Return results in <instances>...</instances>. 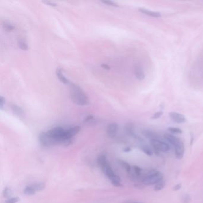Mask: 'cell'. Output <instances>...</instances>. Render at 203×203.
<instances>
[{
    "label": "cell",
    "mask_w": 203,
    "mask_h": 203,
    "mask_svg": "<svg viewBox=\"0 0 203 203\" xmlns=\"http://www.w3.org/2000/svg\"><path fill=\"white\" fill-rule=\"evenodd\" d=\"M98 163L113 185L116 187H121L123 186L120 177L115 174L106 155H100L98 159Z\"/></svg>",
    "instance_id": "cell-1"
},
{
    "label": "cell",
    "mask_w": 203,
    "mask_h": 203,
    "mask_svg": "<svg viewBox=\"0 0 203 203\" xmlns=\"http://www.w3.org/2000/svg\"><path fill=\"white\" fill-rule=\"evenodd\" d=\"M70 97L75 104L82 106L89 104L88 97L81 87L72 83H70Z\"/></svg>",
    "instance_id": "cell-2"
},
{
    "label": "cell",
    "mask_w": 203,
    "mask_h": 203,
    "mask_svg": "<svg viewBox=\"0 0 203 203\" xmlns=\"http://www.w3.org/2000/svg\"><path fill=\"white\" fill-rule=\"evenodd\" d=\"M164 138L174 147L176 157L179 160L182 159L185 150L184 144L182 140L179 138L169 134H165L164 135Z\"/></svg>",
    "instance_id": "cell-3"
},
{
    "label": "cell",
    "mask_w": 203,
    "mask_h": 203,
    "mask_svg": "<svg viewBox=\"0 0 203 203\" xmlns=\"http://www.w3.org/2000/svg\"><path fill=\"white\" fill-rule=\"evenodd\" d=\"M163 179V175L161 172L154 169L150 170L148 175L144 177L142 183L145 186H151L155 185Z\"/></svg>",
    "instance_id": "cell-4"
},
{
    "label": "cell",
    "mask_w": 203,
    "mask_h": 203,
    "mask_svg": "<svg viewBox=\"0 0 203 203\" xmlns=\"http://www.w3.org/2000/svg\"><path fill=\"white\" fill-rule=\"evenodd\" d=\"M150 144L154 151L167 153L170 150V147L168 144L160 139L151 140H150Z\"/></svg>",
    "instance_id": "cell-5"
},
{
    "label": "cell",
    "mask_w": 203,
    "mask_h": 203,
    "mask_svg": "<svg viewBox=\"0 0 203 203\" xmlns=\"http://www.w3.org/2000/svg\"><path fill=\"white\" fill-rule=\"evenodd\" d=\"M39 140L41 144L45 147H50L56 145L54 140L47 135L46 132L40 133L39 135Z\"/></svg>",
    "instance_id": "cell-6"
},
{
    "label": "cell",
    "mask_w": 203,
    "mask_h": 203,
    "mask_svg": "<svg viewBox=\"0 0 203 203\" xmlns=\"http://www.w3.org/2000/svg\"><path fill=\"white\" fill-rule=\"evenodd\" d=\"M118 130V124L116 123H112L108 125L107 128V134L108 136L113 138L116 136Z\"/></svg>",
    "instance_id": "cell-7"
},
{
    "label": "cell",
    "mask_w": 203,
    "mask_h": 203,
    "mask_svg": "<svg viewBox=\"0 0 203 203\" xmlns=\"http://www.w3.org/2000/svg\"><path fill=\"white\" fill-rule=\"evenodd\" d=\"M170 118L173 122L177 123H184L186 122L185 117L181 113L177 112H171L170 113Z\"/></svg>",
    "instance_id": "cell-8"
},
{
    "label": "cell",
    "mask_w": 203,
    "mask_h": 203,
    "mask_svg": "<svg viewBox=\"0 0 203 203\" xmlns=\"http://www.w3.org/2000/svg\"><path fill=\"white\" fill-rule=\"evenodd\" d=\"M81 128L78 126L69 128L66 129V135L68 139L71 140L72 138L79 133Z\"/></svg>",
    "instance_id": "cell-9"
},
{
    "label": "cell",
    "mask_w": 203,
    "mask_h": 203,
    "mask_svg": "<svg viewBox=\"0 0 203 203\" xmlns=\"http://www.w3.org/2000/svg\"><path fill=\"white\" fill-rule=\"evenodd\" d=\"M56 75H57V77L58 78V79L62 83H63L64 84H66V85H70V81L67 79V78L63 75V71H62V70H61V68L58 67V68H57L56 69Z\"/></svg>",
    "instance_id": "cell-10"
},
{
    "label": "cell",
    "mask_w": 203,
    "mask_h": 203,
    "mask_svg": "<svg viewBox=\"0 0 203 203\" xmlns=\"http://www.w3.org/2000/svg\"><path fill=\"white\" fill-rule=\"evenodd\" d=\"M143 135L147 139H150V140H154V139H159V137L157 135V134L154 133V132L148 130H144L142 132Z\"/></svg>",
    "instance_id": "cell-11"
},
{
    "label": "cell",
    "mask_w": 203,
    "mask_h": 203,
    "mask_svg": "<svg viewBox=\"0 0 203 203\" xmlns=\"http://www.w3.org/2000/svg\"><path fill=\"white\" fill-rule=\"evenodd\" d=\"M139 11L141 12L142 13L149 15V16H151L153 17H159L161 16L160 13H158V12H155V11H152L150 10H148L147 9H139Z\"/></svg>",
    "instance_id": "cell-12"
},
{
    "label": "cell",
    "mask_w": 203,
    "mask_h": 203,
    "mask_svg": "<svg viewBox=\"0 0 203 203\" xmlns=\"http://www.w3.org/2000/svg\"><path fill=\"white\" fill-rule=\"evenodd\" d=\"M135 75L138 79L142 81L145 78V74L142 68L139 66H136L135 68Z\"/></svg>",
    "instance_id": "cell-13"
},
{
    "label": "cell",
    "mask_w": 203,
    "mask_h": 203,
    "mask_svg": "<svg viewBox=\"0 0 203 203\" xmlns=\"http://www.w3.org/2000/svg\"><path fill=\"white\" fill-rule=\"evenodd\" d=\"M140 150L148 156H152L153 155V150L147 144H143L140 145Z\"/></svg>",
    "instance_id": "cell-14"
},
{
    "label": "cell",
    "mask_w": 203,
    "mask_h": 203,
    "mask_svg": "<svg viewBox=\"0 0 203 203\" xmlns=\"http://www.w3.org/2000/svg\"><path fill=\"white\" fill-rule=\"evenodd\" d=\"M30 186L32 187L36 192H38L44 190L45 188V184L44 182H38L30 185Z\"/></svg>",
    "instance_id": "cell-15"
},
{
    "label": "cell",
    "mask_w": 203,
    "mask_h": 203,
    "mask_svg": "<svg viewBox=\"0 0 203 203\" xmlns=\"http://www.w3.org/2000/svg\"><path fill=\"white\" fill-rule=\"evenodd\" d=\"M119 165L125 170L128 173H129L130 171H132V167L130 166V165L128 163H127L126 161L122 160H119Z\"/></svg>",
    "instance_id": "cell-16"
},
{
    "label": "cell",
    "mask_w": 203,
    "mask_h": 203,
    "mask_svg": "<svg viewBox=\"0 0 203 203\" xmlns=\"http://www.w3.org/2000/svg\"><path fill=\"white\" fill-rule=\"evenodd\" d=\"M23 193L26 195V196H33V195L35 194L36 191L30 185L25 187L24 190H23Z\"/></svg>",
    "instance_id": "cell-17"
},
{
    "label": "cell",
    "mask_w": 203,
    "mask_h": 203,
    "mask_svg": "<svg viewBox=\"0 0 203 203\" xmlns=\"http://www.w3.org/2000/svg\"><path fill=\"white\" fill-rule=\"evenodd\" d=\"M165 185H166V182L163 179L162 181L159 182L157 184L154 185V190L155 191H160L162 190L164 188H165Z\"/></svg>",
    "instance_id": "cell-18"
},
{
    "label": "cell",
    "mask_w": 203,
    "mask_h": 203,
    "mask_svg": "<svg viewBox=\"0 0 203 203\" xmlns=\"http://www.w3.org/2000/svg\"><path fill=\"white\" fill-rule=\"evenodd\" d=\"M11 109H12V110L13 112L19 116H21L23 114V110H22V109L19 107L18 106H17L16 104H12L11 105Z\"/></svg>",
    "instance_id": "cell-19"
},
{
    "label": "cell",
    "mask_w": 203,
    "mask_h": 203,
    "mask_svg": "<svg viewBox=\"0 0 203 203\" xmlns=\"http://www.w3.org/2000/svg\"><path fill=\"white\" fill-rule=\"evenodd\" d=\"M3 196L4 198H8L9 199L10 198H11V196H12V191L11 190L10 188H9V187H5L4 188L3 192Z\"/></svg>",
    "instance_id": "cell-20"
},
{
    "label": "cell",
    "mask_w": 203,
    "mask_h": 203,
    "mask_svg": "<svg viewBox=\"0 0 203 203\" xmlns=\"http://www.w3.org/2000/svg\"><path fill=\"white\" fill-rule=\"evenodd\" d=\"M18 45H19V47L22 50L26 51L28 49V46L26 42L23 40H20L18 41Z\"/></svg>",
    "instance_id": "cell-21"
},
{
    "label": "cell",
    "mask_w": 203,
    "mask_h": 203,
    "mask_svg": "<svg viewBox=\"0 0 203 203\" xmlns=\"http://www.w3.org/2000/svg\"><path fill=\"white\" fill-rule=\"evenodd\" d=\"M3 27L7 32H11L14 29V26L9 22H5L3 24Z\"/></svg>",
    "instance_id": "cell-22"
},
{
    "label": "cell",
    "mask_w": 203,
    "mask_h": 203,
    "mask_svg": "<svg viewBox=\"0 0 203 203\" xmlns=\"http://www.w3.org/2000/svg\"><path fill=\"white\" fill-rule=\"evenodd\" d=\"M168 130L173 134H181L182 133V130L178 128H173L170 127L168 128Z\"/></svg>",
    "instance_id": "cell-23"
},
{
    "label": "cell",
    "mask_w": 203,
    "mask_h": 203,
    "mask_svg": "<svg viewBox=\"0 0 203 203\" xmlns=\"http://www.w3.org/2000/svg\"><path fill=\"white\" fill-rule=\"evenodd\" d=\"M181 200L182 203H190L191 202V197L190 196V195L185 194L184 195H183L182 198H181Z\"/></svg>",
    "instance_id": "cell-24"
},
{
    "label": "cell",
    "mask_w": 203,
    "mask_h": 203,
    "mask_svg": "<svg viewBox=\"0 0 203 203\" xmlns=\"http://www.w3.org/2000/svg\"><path fill=\"white\" fill-rule=\"evenodd\" d=\"M20 201V198L19 197H11L9 199H8L6 201L5 203H17Z\"/></svg>",
    "instance_id": "cell-25"
},
{
    "label": "cell",
    "mask_w": 203,
    "mask_h": 203,
    "mask_svg": "<svg viewBox=\"0 0 203 203\" xmlns=\"http://www.w3.org/2000/svg\"><path fill=\"white\" fill-rule=\"evenodd\" d=\"M102 3L104 4H106L107 5H110V6H113V7H118L119 6L118 4H116V3H114L111 1H103Z\"/></svg>",
    "instance_id": "cell-26"
},
{
    "label": "cell",
    "mask_w": 203,
    "mask_h": 203,
    "mask_svg": "<svg viewBox=\"0 0 203 203\" xmlns=\"http://www.w3.org/2000/svg\"><path fill=\"white\" fill-rule=\"evenodd\" d=\"M163 114V112L161 111L160 112H158L157 113H155V114H153V116L151 117V119H159V118L161 116V115Z\"/></svg>",
    "instance_id": "cell-27"
},
{
    "label": "cell",
    "mask_w": 203,
    "mask_h": 203,
    "mask_svg": "<svg viewBox=\"0 0 203 203\" xmlns=\"http://www.w3.org/2000/svg\"><path fill=\"white\" fill-rule=\"evenodd\" d=\"M5 104V98L3 96H1V98H0V107H1V109L3 108V107L4 106Z\"/></svg>",
    "instance_id": "cell-28"
},
{
    "label": "cell",
    "mask_w": 203,
    "mask_h": 203,
    "mask_svg": "<svg viewBox=\"0 0 203 203\" xmlns=\"http://www.w3.org/2000/svg\"><path fill=\"white\" fill-rule=\"evenodd\" d=\"M181 188H182V184H181V183L177 184L173 188V191H177L179 190H180Z\"/></svg>",
    "instance_id": "cell-29"
},
{
    "label": "cell",
    "mask_w": 203,
    "mask_h": 203,
    "mask_svg": "<svg viewBox=\"0 0 203 203\" xmlns=\"http://www.w3.org/2000/svg\"><path fill=\"white\" fill-rule=\"evenodd\" d=\"M43 3H45L46 4V5H50V6H52V7H56L57 6V4L56 3H54L53 2H51V1H43Z\"/></svg>",
    "instance_id": "cell-30"
},
{
    "label": "cell",
    "mask_w": 203,
    "mask_h": 203,
    "mask_svg": "<svg viewBox=\"0 0 203 203\" xmlns=\"http://www.w3.org/2000/svg\"><path fill=\"white\" fill-rule=\"evenodd\" d=\"M92 119H93V116H92V115H89V116H88L87 117V118H86L85 119L84 122H88L91 121Z\"/></svg>",
    "instance_id": "cell-31"
},
{
    "label": "cell",
    "mask_w": 203,
    "mask_h": 203,
    "mask_svg": "<svg viewBox=\"0 0 203 203\" xmlns=\"http://www.w3.org/2000/svg\"><path fill=\"white\" fill-rule=\"evenodd\" d=\"M131 150H132L131 148L129 147H126V148H124V149H123V151L125 152V153L130 152V151H131Z\"/></svg>",
    "instance_id": "cell-32"
},
{
    "label": "cell",
    "mask_w": 203,
    "mask_h": 203,
    "mask_svg": "<svg viewBox=\"0 0 203 203\" xmlns=\"http://www.w3.org/2000/svg\"><path fill=\"white\" fill-rule=\"evenodd\" d=\"M123 203H144V202H139V201H127L125 202H123Z\"/></svg>",
    "instance_id": "cell-33"
},
{
    "label": "cell",
    "mask_w": 203,
    "mask_h": 203,
    "mask_svg": "<svg viewBox=\"0 0 203 203\" xmlns=\"http://www.w3.org/2000/svg\"><path fill=\"white\" fill-rule=\"evenodd\" d=\"M101 66H102L103 68L105 69H107V70H109V69H110V67L109 66H108L107 65H106V64H103L102 65H101Z\"/></svg>",
    "instance_id": "cell-34"
}]
</instances>
